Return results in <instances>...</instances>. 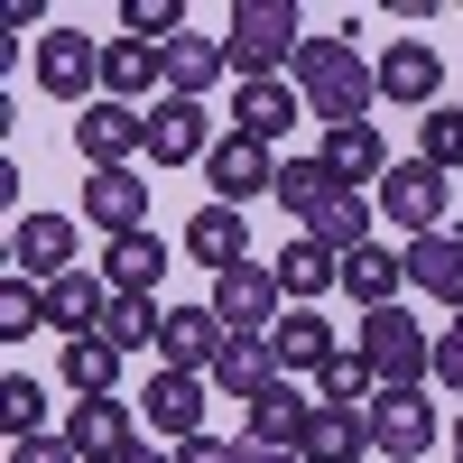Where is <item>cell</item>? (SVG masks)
Instances as JSON below:
<instances>
[{"instance_id":"obj_27","label":"cell","mask_w":463,"mask_h":463,"mask_svg":"<svg viewBox=\"0 0 463 463\" xmlns=\"http://www.w3.org/2000/svg\"><path fill=\"white\" fill-rule=\"evenodd\" d=\"M84 222H93V232H111V241H121V232H148V185H139L130 167L93 176V185H84Z\"/></svg>"},{"instance_id":"obj_35","label":"cell","mask_w":463,"mask_h":463,"mask_svg":"<svg viewBox=\"0 0 463 463\" xmlns=\"http://www.w3.org/2000/svg\"><path fill=\"white\" fill-rule=\"evenodd\" d=\"M316 399H325V408H371V399H380V380H371L362 353H334V362L316 371Z\"/></svg>"},{"instance_id":"obj_44","label":"cell","mask_w":463,"mask_h":463,"mask_svg":"<svg viewBox=\"0 0 463 463\" xmlns=\"http://www.w3.org/2000/svg\"><path fill=\"white\" fill-rule=\"evenodd\" d=\"M454 463H463V408H454Z\"/></svg>"},{"instance_id":"obj_41","label":"cell","mask_w":463,"mask_h":463,"mask_svg":"<svg viewBox=\"0 0 463 463\" xmlns=\"http://www.w3.org/2000/svg\"><path fill=\"white\" fill-rule=\"evenodd\" d=\"M176 463H232V445H213V436H195V445H176Z\"/></svg>"},{"instance_id":"obj_18","label":"cell","mask_w":463,"mask_h":463,"mask_svg":"<svg viewBox=\"0 0 463 463\" xmlns=\"http://www.w3.org/2000/svg\"><path fill=\"white\" fill-rule=\"evenodd\" d=\"M167 102V65L158 47H139V37H102V102Z\"/></svg>"},{"instance_id":"obj_1","label":"cell","mask_w":463,"mask_h":463,"mask_svg":"<svg viewBox=\"0 0 463 463\" xmlns=\"http://www.w3.org/2000/svg\"><path fill=\"white\" fill-rule=\"evenodd\" d=\"M222 56H232L241 84H279V65L297 74V56H306V10H297V0H232Z\"/></svg>"},{"instance_id":"obj_19","label":"cell","mask_w":463,"mask_h":463,"mask_svg":"<svg viewBox=\"0 0 463 463\" xmlns=\"http://www.w3.org/2000/svg\"><path fill=\"white\" fill-rule=\"evenodd\" d=\"M316 158L334 167V185H380V176L399 167V158H390V139H380L371 121H343V130H325V148H316Z\"/></svg>"},{"instance_id":"obj_9","label":"cell","mask_w":463,"mask_h":463,"mask_svg":"<svg viewBox=\"0 0 463 463\" xmlns=\"http://www.w3.org/2000/svg\"><path fill=\"white\" fill-rule=\"evenodd\" d=\"M371 84H380V102H399V111H427V102L445 93V56L427 47V37H390V56L371 65Z\"/></svg>"},{"instance_id":"obj_36","label":"cell","mask_w":463,"mask_h":463,"mask_svg":"<svg viewBox=\"0 0 463 463\" xmlns=\"http://www.w3.org/2000/svg\"><path fill=\"white\" fill-rule=\"evenodd\" d=\"M0 427H10V445L47 436V390H37L28 371H10V380H0Z\"/></svg>"},{"instance_id":"obj_39","label":"cell","mask_w":463,"mask_h":463,"mask_svg":"<svg viewBox=\"0 0 463 463\" xmlns=\"http://www.w3.org/2000/svg\"><path fill=\"white\" fill-rule=\"evenodd\" d=\"M436 380H445V390L463 399V316H454V325L436 334Z\"/></svg>"},{"instance_id":"obj_24","label":"cell","mask_w":463,"mask_h":463,"mask_svg":"<svg viewBox=\"0 0 463 463\" xmlns=\"http://www.w3.org/2000/svg\"><path fill=\"white\" fill-rule=\"evenodd\" d=\"M185 260H204L213 279H222V269H241V260H250V222L232 213V204H204V213H185Z\"/></svg>"},{"instance_id":"obj_33","label":"cell","mask_w":463,"mask_h":463,"mask_svg":"<svg viewBox=\"0 0 463 463\" xmlns=\"http://www.w3.org/2000/svg\"><path fill=\"white\" fill-rule=\"evenodd\" d=\"M158 334H167V306H158V297H111V316H102V343L139 353V343H158Z\"/></svg>"},{"instance_id":"obj_23","label":"cell","mask_w":463,"mask_h":463,"mask_svg":"<svg viewBox=\"0 0 463 463\" xmlns=\"http://www.w3.org/2000/svg\"><path fill=\"white\" fill-rule=\"evenodd\" d=\"M158 65H167V93H176V102H204V93L222 84V74H232L222 37H195V28H185L176 47H158Z\"/></svg>"},{"instance_id":"obj_16","label":"cell","mask_w":463,"mask_h":463,"mask_svg":"<svg viewBox=\"0 0 463 463\" xmlns=\"http://www.w3.org/2000/svg\"><path fill=\"white\" fill-rule=\"evenodd\" d=\"M222 316L213 306H176L167 316V334H158V353H167V371H195V380H213V362H222Z\"/></svg>"},{"instance_id":"obj_30","label":"cell","mask_w":463,"mask_h":463,"mask_svg":"<svg viewBox=\"0 0 463 463\" xmlns=\"http://www.w3.org/2000/svg\"><path fill=\"white\" fill-rule=\"evenodd\" d=\"M297 111H306V102H297V84H241V93H232V130H241V139H269V148H279Z\"/></svg>"},{"instance_id":"obj_21","label":"cell","mask_w":463,"mask_h":463,"mask_svg":"<svg viewBox=\"0 0 463 463\" xmlns=\"http://www.w3.org/2000/svg\"><path fill=\"white\" fill-rule=\"evenodd\" d=\"M306 417H316V399H306L297 380H279V390H260V399H250V436H241V445L297 454V445H306Z\"/></svg>"},{"instance_id":"obj_28","label":"cell","mask_w":463,"mask_h":463,"mask_svg":"<svg viewBox=\"0 0 463 463\" xmlns=\"http://www.w3.org/2000/svg\"><path fill=\"white\" fill-rule=\"evenodd\" d=\"M269 343H279V371H288V380H297V371L316 380V371L334 362V325L316 316V306H288V316L269 325Z\"/></svg>"},{"instance_id":"obj_13","label":"cell","mask_w":463,"mask_h":463,"mask_svg":"<svg viewBox=\"0 0 463 463\" xmlns=\"http://www.w3.org/2000/svg\"><path fill=\"white\" fill-rule=\"evenodd\" d=\"M148 158L158 167H195V158H213V111L204 102H148Z\"/></svg>"},{"instance_id":"obj_43","label":"cell","mask_w":463,"mask_h":463,"mask_svg":"<svg viewBox=\"0 0 463 463\" xmlns=\"http://www.w3.org/2000/svg\"><path fill=\"white\" fill-rule=\"evenodd\" d=\"M130 463H176V445H139V454H130Z\"/></svg>"},{"instance_id":"obj_11","label":"cell","mask_w":463,"mask_h":463,"mask_svg":"<svg viewBox=\"0 0 463 463\" xmlns=\"http://www.w3.org/2000/svg\"><path fill=\"white\" fill-rule=\"evenodd\" d=\"M10 260H19V279H37V288L74 279V222L65 213H19L10 222Z\"/></svg>"},{"instance_id":"obj_20","label":"cell","mask_w":463,"mask_h":463,"mask_svg":"<svg viewBox=\"0 0 463 463\" xmlns=\"http://www.w3.org/2000/svg\"><path fill=\"white\" fill-rule=\"evenodd\" d=\"M102 316H111V288H102V269H74V279H56V288H47V334L84 343V334H102Z\"/></svg>"},{"instance_id":"obj_32","label":"cell","mask_w":463,"mask_h":463,"mask_svg":"<svg viewBox=\"0 0 463 463\" xmlns=\"http://www.w3.org/2000/svg\"><path fill=\"white\" fill-rule=\"evenodd\" d=\"M65 390L74 399H121V343H102V334L65 343Z\"/></svg>"},{"instance_id":"obj_25","label":"cell","mask_w":463,"mask_h":463,"mask_svg":"<svg viewBox=\"0 0 463 463\" xmlns=\"http://www.w3.org/2000/svg\"><path fill=\"white\" fill-rule=\"evenodd\" d=\"M343 288H353V306H362V316L399 306V288H408V250H390V241H362L353 260H343Z\"/></svg>"},{"instance_id":"obj_15","label":"cell","mask_w":463,"mask_h":463,"mask_svg":"<svg viewBox=\"0 0 463 463\" xmlns=\"http://www.w3.org/2000/svg\"><path fill=\"white\" fill-rule=\"evenodd\" d=\"M204 390H213V380H195V371H158V380H148V399H139V417H148L167 445H195V436H204Z\"/></svg>"},{"instance_id":"obj_7","label":"cell","mask_w":463,"mask_h":463,"mask_svg":"<svg viewBox=\"0 0 463 463\" xmlns=\"http://www.w3.org/2000/svg\"><path fill=\"white\" fill-rule=\"evenodd\" d=\"M74 148H84L93 176L130 167L139 148H148V111H139V102H93V111H74Z\"/></svg>"},{"instance_id":"obj_6","label":"cell","mask_w":463,"mask_h":463,"mask_svg":"<svg viewBox=\"0 0 463 463\" xmlns=\"http://www.w3.org/2000/svg\"><path fill=\"white\" fill-rule=\"evenodd\" d=\"M213 316H222V334H269L288 316V297H279V269L269 260H241V269H222L213 279Z\"/></svg>"},{"instance_id":"obj_38","label":"cell","mask_w":463,"mask_h":463,"mask_svg":"<svg viewBox=\"0 0 463 463\" xmlns=\"http://www.w3.org/2000/svg\"><path fill=\"white\" fill-rule=\"evenodd\" d=\"M417 158H427V167H463V102L454 111H427V130H417Z\"/></svg>"},{"instance_id":"obj_10","label":"cell","mask_w":463,"mask_h":463,"mask_svg":"<svg viewBox=\"0 0 463 463\" xmlns=\"http://www.w3.org/2000/svg\"><path fill=\"white\" fill-rule=\"evenodd\" d=\"M427 445H436V408H427V390H380V399H371V454L417 463Z\"/></svg>"},{"instance_id":"obj_34","label":"cell","mask_w":463,"mask_h":463,"mask_svg":"<svg viewBox=\"0 0 463 463\" xmlns=\"http://www.w3.org/2000/svg\"><path fill=\"white\" fill-rule=\"evenodd\" d=\"M325 195H334V167H325V158H288V167H279V204L297 213V232L316 222V204H325Z\"/></svg>"},{"instance_id":"obj_2","label":"cell","mask_w":463,"mask_h":463,"mask_svg":"<svg viewBox=\"0 0 463 463\" xmlns=\"http://www.w3.org/2000/svg\"><path fill=\"white\" fill-rule=\"evenodd\" d=\"M297 102L316 111L325 130H343V121H371V102H380V84H371V65L353 56V37H306V56H297Z\"/></svg>"},{"instance_id":"obj_42","label":"cell","mask_w":463,"mask_h":463,"mask_svg":"<svg viewBox=\"0 0 463 463\" xmlns=\"http://www.w3.org/2000/svg\"><path fill=\"white\" fill-rule=\"evenodd\" d=\"M232 463H306V454H269V445H232Z\"/></svg>"},{"instance_id":"obj_37","label":"cell","mask_w":463,"mask_h":463,"mask_svg":"<svg viewBox=\"0 0 463 463\" xmlns=\"http://www.w3.org/2000/svg\"><path fill=\"white\" fill-rule=\"evenodd\" d=\"M47 325V288L37 279H0V343H28Z\"/></svg>"},{"instance_id":"obj_45","label":"cell","mask_w":463,"mask_h":463,"mask_svg":"<svg viewBox=\"0 0 463 463\" xmlns=\"http://www.w3.org/2000/svg\"><path fill=\"white\" fill-rule=\"evenodd\" d=\"M454 102H463V84H454Z\"/></svg>"},{"instance_id":"obj_31","label":"cell","mask_w":463,"mask_h":463,"mask_svg":"<svg viewBox=\"0 0 463 463\" xmlns=\"http://www.w3.org/2000/svg\"><path fill=\"white\" fill-rule=\"evenodd\" d=\"M371 213H380L371 195H353V185H334V195L316 204V222H306V232H316V241H325L334 260H353V250L371 241Z\"/></svg>"},{"instance_id":"obj_5","label":"cell","mask_w":463,"mask_h":463,"mask_svg":"<svg viewBox=\"0 0 463 463\" xmlns=\"http://www.w3.org/2000/svg\"><path fill=\"white\" fill-rule=\"evenodd\" d=\"M279 148H269V139H241V130H232V139H213V158H204V176H213V204H232V213H241L250 195H279Z\"/></svg>"},{"instance_id":"obj_4","label":"cell","mask_w":463,"mask_h":463,"mask_svg":"<svg viewBox=\"0 0 463 463\" xmlns=\"http://www.w3.org/2000/svg\"><path fill=\"white\" fill-rule=\"evenodd\" d=\"M380 213H390L408 241H427V232H445V167H427V158H399L390 176H380V195H371Z\"/></svg>"},{"instance_id":"obj_8","label":"cell","mask_w":463,"mask_h":463,"mask_svg":"<svg viewBox=\"0 0 463 463\" xmlns=\"http://www.w3.org/2000/svg\"><path fill=\"white\" fill-rule=\"evenodd\" d=\"M37 84H47L56 102L102 93V37H84V28H47V37H37Z\"/></svg>"},{"instance_id":"obj_29","label":"cell","mask_w":463,"mask_h":463,"mask_svg":"<svg viewBox=\"0 0 463 463\" xmlns=\"http://www.w3.org/2000/svg\"><path fill=\"white\" fill-rule=\"evenodd\" d=\"M269 269H279V297H288V306H316V297L343 279V260L316 241V232H297V241H288L279 260H269Z\"/></svg>"},{"instance_id":"obj_12","label":"cell","mask_w":463,"mask_h":463,"mask_svg":"<svg viewBox=\"0 0 463 463\" xmlns=\"http://www.w3.org/2000/svg\"><path fill=\"white\" fill-rule=\"evenodd\" d=\"M65 445L84 454V463H130V454H139V417H130L121 399H74Z\"/></svg>"},{"instance_id":"obj_14","label":"cell","mask_w":463,"mask_h":463,"mask_svg":"<svg viewBox=\"0 0 463 463\" xmlns=\"http://www.w3.org/2000/svg\"><path fill=\"white\" fill-rule=\"evenodd\" d=\"M408 288L436 297L445 316H463V222L427 232V241H408Z\"/></svg>"},{"instance_id":"obj_17","label":"cell","mask_w":463,"mask_h":463,"mask_svg":"<svg viewBox=\"0 0 463 463\" xmlns=\"http://www.w3.org/2000/svg\"><path fill=\"white\" fill-rule=\"evenodd\" d=\"M279 380H288V371H279V343H269V334H232L222 362H213V390L241 399V408H250L260 390H279Z\"/></svg>"},{"instance_id":"obj_3","label":"cell","mask_w":463,"mask_h":463,"mask_svg":"<svg viewBox=\"0 0 463 463\" xmlns=\"http://www.w3.org/2000/svg\"><path fill=\"white\" fill-rule=\"evenodd\" d=\"M353 353L371 362V380H380V390H427V380H436V334L417 325L408 306H380V316H362Z\"/></svg>"},{"instance_id":"obj_40","label":"cell","mask_w":463,"mask_h":463,"mask_svg":"<svg viewBox=\"0 0 463 463\" xmlns=\"http://www.w3.org/2000/svg\"><path fill=\"white\" fill-rule=\"evenodd\" d=\"M10 463H84L65 436H28V445H10Z\"/></svg>"},{"instance_id":"obj_26","label":"cell","mask_w":463,"mask_h":463,"mask_svg":"<svg viewBox=\"0 0 463 463\" xmlns=\"http://www.w3.org/2000/svg\"><path fill=\"white\" fill-rule=\"evenodd\" d=\"M297 454H306V463H362V454H371V408H325V399H316Z\"/></svg>"},{"instance_id":"obj_22","label":"cell","mask_w":463,"mask_h":463,"mask_svg":"<svg viewBox=\"0 0 463 463\" xmlns=\"http://www.w3.org/2000/svg\"><path fill=\"white\" fill-rule=\"evenodd\" d=\"M158 279H167V241L158 232H121V241L102 250V288L111 297H158Z\"/></svg>"}]
</instances>
